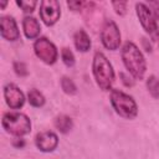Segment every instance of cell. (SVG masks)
Listing matches in <instances>:
<instances>
[{"label": "cell", "mask_w": 159, "mask_h": 159, "mask_svg": "<svg viewBox=\"0 0 159 159\" xmlns=\"http://www.w3.org/2000/svg\"><path fill=\"white\" fill-rule=\"evenodd\" d=\"M14 70L19 76H26L27 75V68H26V65L24 62H15Z\"/></svg>", "instance_id": "cell-20"}, {"label": "cell", "mask_w": 159, "mask_h": 159, "mask_svg": "<svg viewBox=\"0 0 159 159\" xmlns=\"http://www.w3.org/2000/svg\"><path fill=\"white\" fill-rule=\"evenodd\" d=\"M27 98H29V103L32 107H42L45 104V97L37 89H31L27 94Z\"/></svg>", "instance_id": "cell-15"}, {"label": "cell", "mask_w": 159, "mask_h": 159, "mask_svg": "<svg viewBox=\"0 0 159 159\" xmlns=\"http://www.w3.org/2000/svg\"><path fill=\"white\" fill-rule=\"evenodd\" d=\"M122 60L128 70V72L135 78V80H143L145 70H147V63L144 60L143 53L133 43V42H125L122 47Z\"/></svg>", "instance_id": "cell-1"}, {"label": "cell", "mask_w": 159, "mask_h": 159, "mask_svg": "<svg viewBox=\"0 0 159 159\" xmlns=\"http://www.w3.org/2000/svg\"><path fill=\"white\" fill-rule=\"evenodd\" d=\"M16 4H17V6H20L24 12H32L37 5V1H35V0H17Z\"/></svg>", "instance_id": "cell-18"}, {"label": "cell", "mask_w": 159, "mask_h": 159, "mask_svg": "<svg viewBox=\"0 0 159 159\" xmlns=\"http://www.w3.org/2000/svg\"><path fill=\"white\" fill-rule=\"evenodd\" d=\"M5 5H6V2H5V1H4V2H1V7H2V9L5 7Z\"/></svg>", "instance_id": "cell-25"}, {"label": "cell", "mask_w": 159, "mask_h": 159, "mask_svg": "<svg viewBox=\"0 0 159 159\" xmlns=\"http://www.w3.org/2000/svg\"><path fill=\"white\" fill-rule=\"evenodd\" d=\"M93 76L98 87L103 91H108L114 81V71L108 58L102 52H96L92 63Z\"/></svg>", "instance_id": "cell-2"}, {"label": "cell", "mask_w": 159, "mask_h": 159, "mask_svg": "<svg viewBox=\"0 0 159 159\" xmlns=\"http://www.w3.org/2000/svg\"><path fill=\"white\" fill-rule=\"evenodd\" d=\"M35 143H36V147L41 152L47 153V152H52L56 149V147L58 144V138H57L56 133L50 132V130H45V132H41L36 135Z\"/></svg>", "instance_id": "cell-10"}, {"label": "cell", "mask_w": 159, "mask_h": 159, "mask_svg": "<svg viewBox=\"0 0 159 159\" xmlns=\"http://www.w3.org/2000/svg\"><path fill=\"white\" fill-rule=\"evenodd\" d=\"M34 51L35 55L47 65H52L57 60V48L46 37H40L35 41Z\"/></svg>", "instance_id": "cell-6"}, {"label": "cell", "mask_w": 159, "mask_h": 159, "mask_svg": "<svg viewBox=\"0 0 159 159\" xmlns=\"http://www.w3.org/2000/svg\"><path fill=\"white\" fill-rule=\"evenodd\" d=\"M147 88L153 98H159V80L155 76H149L147 80Z\"/></svg>", "instance_id": "cell-16"}, {"label": "cell", "mask_w": 159, "mask_h": 159, "mask_svg": "<svg viewBox=\"0 0 159 159\" xmlns=\"http://www.w3.org/2000/svg\"><path fill=\"white\" fill-rule=\"evenodd\" d=\"M2 127L4 129L16 137H22L31 130V122L29 117L24 113L19 112H9L2 117Z\"/></svg>", "instance_id": "cell-4"}, {"label": "cell", "mask_w": 159, "mask_h": 159, "mask_svg": "<svg viewBox=\"0 0 159 159\" xmlns=\"http://www.w3.org/2000/svg\"><path fill=\"white\" fill-rule=\"evenodd\" d=\"M113 6L116 9V12L119 14V15H124L125 14V6H127V2L125 1H114L113 2Z\"/></svg>", "instance_id": "cell-21"}, {"label": "cell", "mask_w": 159, "mask_h": 159, "mask_svg": "<svg viewBox=\"0 0 159 159\" xmlns=\"http://www.w3.org/2000/svg\"><path fill=\"white\" fill-rule=\"evenodd\" d=\"M40 16L41 20L47 26H52L57 22L61 16V6L56 0H43L40 4Z\"/></svg>", "instance_id": "cell-7"}, {"label": "cell", "mask_w": 159, "mask_h": 159, "mask_svg": "<svg viewBox=\"0 0 159 159\" xmlns=\"http://www.w3.org/2000/svg\"><path fill=\"white\" fill-rule=\"evenodd\" d=\"M14 145H15L16 148H22V147L25 145V140H24V139H20V138H17V139L14 142Z\"/></svg>", "instance_id": "cell-24"}, {"label": "cell", "mask_w": 159, "mask_h": 159, "mask_svg": "<svg viewBox=\"0 0 159 159\" xmlns=\"http://www.w3.org/2000/svg\"><path fill=\"white\" fill-rule=\"evenodd\" d=\"M61 57H62V61L66 66L71 67V66L75 65V56H73V53L70 48H63L61 51Z\"/></svg>", "instance_id": "cell-19"}, {"label": "cell", "mask_w": 159, "mask_h": 159, "mask_svg": "<svg viewBox=\"0 0 159 159\" xmlns=\"http://www.w3.org/2000/svg\"><path fill=\"white\" fill-rule=\"evenodd\" d=\"M148 7L152 10L154 17L159 20V1H149Z\"/></svg>", "instance_id": "cell-22"}, {"label": "cell", "mask_w": 159, "mask_h": 159, "mask_svg": "<svg viewBox=\"0 0 159 159\" xmlns=\"http://www.w3.org/2000/svg\"><path fill=\"white\" fill-rule=\"evenodd\" d=\"M67 5H68V7H70L71 10L77 11V10H80V9H81L82 2H81V1H68V2H67Z\"/></svg>", "instance_id": "cell-23"}, {"label": "cell", "mask_w": 159, "mask_h": 159, "mask_svg": "<svg viewBox=\"0 0 159 159\" xmlns=\"http://www.w3.org/2000/svg\"><path fill=\"white\" fill-rule=\"evenodd\" d=\"M0 32L1 36L7 41H16L20 37V32L16 21L11 16H2L0 20Z\"/></svg>", "instance_id": "cell-11"}, {"label": "cell", "mask_w": 159, "mask_h": 159, "mask_svg": "<svg viewBox=\"0 0 159 159\" xmlns=\"http://www.w3.org/2000/svg\"><path fill=\"white\" fill-rule=\"evenodd\" d=\"M55 125L61 133H68L73 127V122L68 116L62 114L55 119Z\"/></svg>", "instance_id": "cell-14"}, {"label": "cell", "mask_w": 159, "mask_h": 159, "mask_svg": "<svg viewBox=\"0 0 159 159\" xmlns=\"http://www.w3.org/2000/svg\"><path fill=\"white\" fill-rule=\"evenodd\" d=\"M4 97L6 104L12 109H19L25 103V96L22 91L14 83H9L4 88Z\"/></svg>", "instance_id": "cell-9"}, {"label": "cell", "mask_w": 159, "mask_h": 159, "mask_svg": "<svg viewBox=\"0 0 159 159\" xmlns=\"http://www.w3.org/2000/svg\"><path fill=\"white\" fill-rule=\"evenodd\" d=\"M135 10H137V16L142 24V26L144 27V30L148 34H157L158 26H157V19L154 17L152 10L148 7L147 4L144 2H138L135 5Z\"/></svg>", "instance_id": "cell-8"}, {"label": "cell", "mask_w": 159, "mask_h": 159, "mask_svg": "<svg viewBox=\"0 0 159 159\" xmlns=\"http://www.w3.org/2000/svg\"><path fill=\"white\" fill-rule=\"evenodd\" d=\"M101 41L107 50L114 51L120 45V32L113 20H106L101 30Z\"/></svg>", "instance_id": "cell-5"}, {"label": "cell", "mask_w": 159, "mask_h": 159, "mask_svg": "<svg viewBox=\"0 0 159 159\" xmlns=\"http://www.w3.org/2000/svg\"><path fill=\"white\" fill-rule=\"evenodd\" d=\"M22 29H24L25 36L30 40L36 39L41 31V26L39 24V21L32 16H26L22 20Z\"/></svg>", "instance_id": "cell-12"}, {"label": "cell", "mask_w": 159, "mask_h": 159, "mask_svg": "<svg viewBox=\"0 0 159 159\" xmlns=\"http://www.w3.org/2000/svg\"><path fill=\"white\" fill-rule=\"evenodd\" d=\"M75 46L80 52H87L91 48V40L84 30H80L75 34Z\"/></svg>", "instance_id": "cell-13"}, {"label": "cell", "mask_w": 159, "mask_h": 159, "mask_svg": "<svg viewBox=\"0 0 159 159\" xmlns=\"http://www.w3.org/2000/svg\"><path fill=\"white\" fill-rule=\"evenodd\" d=\"M61 87L65 91V93H67V94H75L77 92L76 84L68 77H62V80H61Z\"/></svg>", "instance_id": "cell-17"}, {"label": "cell", "mask_w": 159, "mask_h": 159, "mask_svg": "<svg viewBox=\"0 0 159 159\" xmlns=\"http://www.w3.org/2000/svg\"><path fill=\"white\" fill-rule=\"evenodd\" d=\"M111 103L117 112L123 118L127 119H133L138 114V107L135 101L127 93L119 91V89H113L111 93Z\"/></svg>", "instance_id": "cell-3"}]
</instances>
